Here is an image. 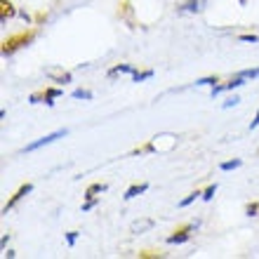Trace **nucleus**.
<instances>
[{
  "label": "nucleus",
  "instance_id": "1",
  "mask_svg": "<svg viewBox=\"0 0 259 259\" xmlns=\"http://www.w3.org/2000/svg\"><path fill=\"white\" fill-rule=\"evenodd\" d=\"M33 38H35L33 31H24V33L12 35V38H5V40H3V55H14L17 50L24 48V45H28Z\"/></svg>",
  "mask_w": 259,
  "mask_h": 259
},
{
  "label": "nucleus",
  "instance_id": "2",
  "mask_svg": "<svg viewBox=\"0 0 259 259\" xmlns=\"http://www.w3.org/2000/svg\"><path fill=\"white\" fill-rule=\"evenodd\" d=\"M62 95L59 88H48V90H40V92H33L31 95V104H55L52 99Z\"/></svg>",
  "mask_w": 259,
  "mask_h": 259
},
{
  "label": "nucleus",
  "instance_id": "3",
  "mask_svg": "<svg viewBox=\"0 0 259 259\" xmlns=\"http://www.w3.org/2000/svg\"><path fill=\"white\" fill-rule=\"evenodd\" d=\"M191 231H193V226H191V224L179 226L177 231H175V233L170 236V238H167V243H170V245H179V243H186V240L191 238Z\"/></svg>",
  "mask_w": 259,
  "mask_h": 259
},
{
  "label": "nucleus",
  "instance_id": "4",
  "mask_svg": "<svg viewBox=\"0 0 259 259\" xmlns=\"http://www.w3.org/2000/svg\"><path fill=\"white\" fill-rule=\"evenodd\" d=\"M64 135H66V130H57V132H52V135L42 137V139H38V142H33V144H28L26 151H35V149H40V146H45V144H52L55 139H59V137H64Z\"/></svg>",
  "mask_w": 259,
  "mask_h": 259
},
{
  "label": "nucleus",
  "instance_id": "5",
  "mask_svg": "<svg viewBox=\"0 0 259 259\" xmlns=\"http://www.w3.org/2000/svg\"><path fill=\"white\" fill-rule=\"evenodd\" d=\"M31 191H33V186H31V184H24V186H19V189H17V191H14V196L10 198V200H7V205H5V212H7V210H12L14 205L19 203L21 198L26 196V193H31Z\"/></svg>",
  "mask_w": 259,
  "mask_h": 259
},
{
  "label": "nucleus",
  "instance_id": "6",
  "mask_svg": "<svg viewBox=\"0 0 259 259\" xmlns=\"http://www.w3.org/2000/svg\"><path fill=\"white\" fill-rule=\"evenodd\" d=\"M48 75L55 82H62V85L71 82V73H66V71H59V68H48Z\"/></svg>",
  "mask_w": 259,
  "mask_h": 259
},
{
  "label": "nucleus",
  "instance_id": "7",
  "mask_svg": "<svg viewBox=\"0 0 259 259\" xmlns=\"http://www.w3.org/2000/svg\"><path fill=\"white\" fill-rule=\"evenodd\" d=\"M0 19L5 21V19H10V17H14V5L10 3V0H0Z\"/></svg>",
  "mask_w": 259,
  "mask_h": 259
},
{
  "label": "nucleus",
  "instance_id": "8",
  "mask_svg": "<svg viewBox=\"0 0 259 259\" xmlns=\"http://www.w3.org/2000/svg\"><path fill=\"white\" fill-rule=\"evenodd\" d=\"M146 189H149L146 184H135V186H130L127 191H125V200H132V198H137L139 193L146 191Z\"/></svg>",
  "mask_w": 259,
  "mask_h": 259
},
{
  "label": "nucleus",
  "instance_id": "9",
  "mask_svg": "<svg viewBox=\"0 0 259 259\" xmlns=\"http://www.w3.org/2000/svg\"><path fill=\"white\" fill-rule=\"evenodd\" d=\"M118 73H135V68L130 66V64H120V66H113L109 71V75H118Z\"/></svg>",
  "mask_w": 259,
  "mask_h": 259
},
{
  "label": "nucleus",
  "instance_id": "10",
  "mask_svg": "<svg viewBox=\"0 0 259 259\" xmlns=\"http://www.w3.org/2000/svg\"><path fill=\"white\" fill-rule=\"evenodd\" d=\"M106 186L104 184H92V186H88V191H85V198H95L97 193H102Z\"/></svg>",
  "mask_w": 259,
  "mask_h": 259
},
{
  "label": "nucleus",
  "instance_id": "11",
  "mask_svg": "<svg viewBox=\"0 0 259 259\" xmlns=\"http://www.w3.org/2000/svg\"><path fill=\"white\" fill-rule=\"evenodd\" d=\"M151 75H153V71H144V73L135 71V73H132V80H135V82H142V80H146V78H151Z\"/></svg>",
  "mask_w": 259,
  "mask_h": 259
},
{
  "label": "nucleus",
  "instance_id": "12",
  "mask_svg": "<svg viewBox=\"0 0 259 259\" xmlns=\"http://www.w3.org/2000/svg\"><path fill=\"white\" fill-rule=\"evenodd\" d=\"M120 7H123V10H118V14L123 12L127 19H132V10H130V3H127V0H123V3H120Z\"/></svg>",
  "mask_w": 259,
  "mask_h": 259
},
{
  "label": "nucleus",
  "instance_id": "13",
  "mask_svg": "<svg viewBox=\"0 0 259 259\" xmlns=\"http://www.w3.org/2000/svg\"><path fill=\"white\" fill-rule=\"evenodd\" d=\"M196 196H203V191H193L191 196H186L184 200H182V207H186L189 203H193V200H196Z\"/></svg>",
  "mask_w": 259,
  "mask_h": 259
},
{
  "label": "nucleus",
  "instance_id": "14",
  "mask_svg": "<svg viewBox=\"0 0 259 259\" xmlns=\"http://www.w3.org/2000/svg\"><path fill=\"white\" fill-rule=\"evenodd\" d=\"M214 82H219L217 75H214V78H200V80H198L196 85H212V88H214Z\"/></svg>",
  "mask_w": 259,
  "mask_h": 259
},
{
  "label": "nucleus",
  "instance_id": "15",
  "mask_svg": "<svg viewBox=\"0 0 259 259\" xmlns=\"http://www.w3.org/2000/svg\"><path fill=\"white\" fill-rule=\"evenodd\" d=\"M240 167V160H229V163H222V170H236Z\"/></svg>",
  "mask_w": 259,
  "mask_h": 259
},
{
  "label": "nucleus",
  "instance_id": "16",
  "mask_svg": "<svg viewBox=\"0 0 259 259\" xmlns=\"http://www.w3.org/2000/svg\"><path fill=\"white\" fill-rule=\"evenodd\" d=\"M214 191H217V184H212V186H207V189H205L203 191V198L205 200H210L212 196H214Z\"/></svg>",
  "mask_w": 259,
  "mask_h": 259
},
{
  "label": "nucleus",
  "instance_id": "17",
  "mask_svg": "<svg viewBox=\"0 0 259 259\" xmlns=\"http://www.w3.org/2000/svg\"><path fill=\"white\" fill-rule=\"evenodd\" d=\"M243 78H259V68H247V71H243Z\"/></svg>",
  "mask_w": 259,
  "mask_h": 259
},
{
  "label": "nucleus",
  "instance_id": "18",
  "mask_svg": "<svg viewBox=\"0 0 259 259\" xmlns=\"http://www.w3.org/2000/svg\"><path fill=\"white\" fill-rule=\"evenodd\" d=\"M245 212H247V214H250V217H254V214H257V212H259V203H250V205H247V207H245Z\"/></svg>",
  "mask_w": 259,
  "mask_h": 259
},
{
  "label": "nucleus",
  "instance_id": "19",
  "mask_svg": "<svg viewBox=\"0 0 259 259\" xmlns=\"http://www.w3.org/2000/svg\"><path fill=\"white\" fill-rule=\"evenodd\" d=\"M73 97H78V99H90V97H92V95H90L88 90H75V92H73Z\"/></svg>",
  "mask_w": 259,
  "mask_h": 259
},
{
  "label": "nucleus",
  "instance_id": "20",
  "mask_svg": "<svg viewBox=\"0 0 259 259\" xmlns=\"http://www.w3.org/2000/svg\"><path fill=\"white\" fill-rule=\"evenodd\" d=\"M75 238H78V231H68L66 233V240H68V245H73Z\"/></svg>",
  "mask_w": 259,
  "mask_h": 259
},
{
  "label": "nucleus",
  "instance_id": "21",
  "mask_svg": "<svg viewBox=\"0 0 259 259\" xmlns=\"http://www.w3.org/2000/svg\"><path fill=\"white\" fill-rule=\"evenodd\" d=\"M240 40H245V42H257V35H254V33H245V35H240Z\"/></svg>",
  "mask_w": 259,
  "mask_h": 259
},
{
  "label": "nucleus",
  "instance_id": "22",
  "mask_svg": "<svg viewBox=\"0 0 259 259\" xmlns=\"http://www.w3.org/2000/svg\"><path fill=\"white\" fill-rule=\"evenodd\" d=\"M139 257H160V252H151V250H146V252H139Z\"/></svg>",
  "mask_w": 259,
  "mask_h": 259
},
{
  "label": "nucleus",
  "instance_id": "23",
  "mask_svg": "<svg viewBox=\"0 0 259 259\" xmlns=\"http://www.w3.org/2000/svg\"><path fill=\"white\" fill-rule=\"evenodd\" d=\"M238 102H240L238 97H233V99H229V102L224 104V109H229V106H236V104H238Z\"/></svg>",
  "mask_w": 259,
  "mask_h": 259
},
{
  "label": "nucleus",
  "instance_id": "24",
  "mask_svg": "<svg viewBox=\"0 0 259 259\" xmlns=\"http://www.w3.org/2000/svg\"><path fill=\"white\" fill-rule=\"evenodd\" d=\"M151 224H153V222H144V224H135L132 229H135V231H139V229H146V226H151Z\"/></svg>",
  "mask_w": 259,
  "mask_h": 259
},
{
  "label": "nucleus",
  "instance_id": "25",
  "mask_svg": "<svg viewBox=\"0 0 259 259\" xmlns=\"http://www.w3.org/2000/svg\"><path fill=\"white\" fill-rule=\"evenodd\" d=\"M257 125H259V113L254 116V120H252V125H250V127H257Z\"/></svg>",
  "mask_w": 259,
  "mask_h": 259
},
{
  "label": "nucleus",
  "instance_id": "26",
  "mask_svg": "<svg viewBox=\"0 0 259 259\" xmlns=\"http://www.w3.org/2000/svg\"><path fill=\"white\" fill-rule=\"evenodd\" d=\"M240 3H243V5H245V3H247V0H240Z\"/></svg>",
  "mask_w": 259,
  "mask_h": 259
}]
</instances>
